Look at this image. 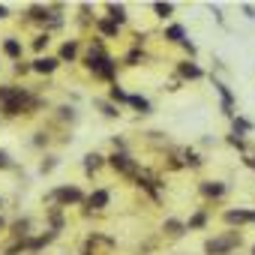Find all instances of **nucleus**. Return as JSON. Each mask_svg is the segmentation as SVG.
<instances>
[{"label":"nucleus","instance_id":"f257e3e1","mask_svg":"<svg viewBox=\"0 0 255 255\" xmlns=\"http://www.w3.org/2000/svg\"><path fill=\"white\" fill-rule=\"evenodd\" d=\"M237 243H240V237H237V234H225V237H216V240H207V246H204V249H207L210 255H222V252H228V249H234Z\"/></svg>","mask_w":255,"mask_h":255},{"label":"nucleus","instance_id":"f03ea898","mask_svg":"<svg viewBox=\"0 0 255 255\" xmlns=\"http://www.w3.org/2000/svg\"><path fill=\"white\" fill-rule=\"evenodd\" d=\"M225 222L228 225H243V222H255V210H228L225 213Z\"/></svg>","mask_w":255,"mask_h":255},{"label":"nucleus","instance_id":"7ed1b4c3","mask_svg":"<svg viewBox=\"0 0 255 255\" xmlns=\"http://www.w3.org/2000/svg\"><path fill=\"white\" fill-rule=\"evenodd\" d=\"M108 201H111V195H108V189H96L90 198H87V204L93 207V210H102V207H108Z\"/></svg>","mask_w":255,"mask_h":255},{"label":"nucleus","instance_id":"20e7f679","mask_svg":"<svg viewBox=\"0 0 255 255\" xmlns=\"http://www.w3.org/2000/svg\"><path fill=\"white\" fill-rule=\"evenodd\" d=\"M57 198L63 204H75V201H81V192L75 186H63V189H57Z\"/></svg>","mask_w":255,"mask_h":255},{"label":"nucleus","instance_id":"39448f33","mask_svg":"<svg viewBox=\"0 0 255 255\" xmlns=\"http://www.w3.org/2000/svg\"><path fill=\"white\" fill-rule=\"evenodd\" d=\"M33 69H36V72H54V69H57V60H54V57H36V60H33Z\"/></svg>","mask_w":255,"mask_h":255},{"label":"nucleus","instance_id":"423d86ee","mask_svg":"<svg viewBox=\"0 0 255 255\" xmlns=\"http://www.w3.org/2000/svg\"><path fill=\"white\" fill-rule=\"evenodd\" d=\"M111 165H114V168H120V171H132L129 156H123V153H114V156H111Z\"/></svg>","mask_w":255,"mask_h":255},{"label":"nucleus","instance_id":"0eeeda50","mask_svg":"<svg viewBox=\"0 0 255 255\" xmlns=\"http://www.w3.org/2000/svg\"><path fill=\"white\" fill-rule=\"evenodd\" d=\"M3 51H6V57H21V42L18 39H6L3 42Z\"/></svg>","mask_w":255,"mask_h":255},{"label":"nucleus","instance_id":"6e6552de","mask_svg":"<svg viewBox=\"0 0 255 255\" xmlns=\"http://www.w3.org/2000/svg\"><path fill=\"white\" fill-rule=\"evenodd\" d=\"M201 189H204V195H210V198H219V195H225V186H222V183H213V180H210V183H204Z\"/></svg>","mask_w":255,"mask_h":255},{"label":"nucleus","instance_id":"1a4fd4ad","mask_svg":"<svg viewBox=\"0 0 255 255\" xmlns=\"http://www.w3.org/2000/svg\"><path fill=\"white\" fill-rule=\"evenodd\" d=\"M183 36H186V33H183L180 24H171V27L165 30V39H171V42H183Z\"/></svg>","mask_w":255,"mask_h":255},{"label":"nucleus","instance_id":"9d476101","mask_svg":"<svg viewBox=\"0 0 255 255\" xmlns=\"http://www.w3.org/2000/svg\"><path fill=\"white\" fill-rule=\"evenodd\" d=\"M126 102H129L132 108H138L141 114H144V111H150V102H147L144 96H129V99H126Z\"/></svg>","mask_w":255,"mask_h":255},{"label":"nucleus","instance_id":"9b49d317","mask_svg":"<svg viewBox=\"0 0 255 255\" xmlns=\"http://www.w3.org/2000/svg\"><path fill=\"white\" fill-rule=\"evenodd\" d=\"M180 75H186V78H201V69H198L195 63H180Z\"/></svg>","mask_w":255,"mask_h":255},{"label":"nucleus","instance_id":"f8f14e48","mask_svg":"<svg viewBox=\"0 0 255 255\" xmlns=\"http://www.w3.org/2000/svg\"><path fill=\"white\" fill-rule=\"evenodd\" d=\"M108 12H111V21H114V24L126 21V9H123V6H114V3H111V6H108Z\"/></svg>","mask_w":255,"mask_h":255},{"label":"nucleus","instance_id":"ddd939ff","mask_svg":"<svg viewBox=\"0 0 255 255\" xmlns=\"http://www.w3.org/2000/svg\"><path fill=\"white\" fill-rule=\"evenodd\" d=\"M84 165H87V171H96V168L102 165V156H99V153H87V156H84Z\"/></svg>","mask_w":255,"mask_h":255},{"label":"nucleus","instance_id":"4468645a","mask_svg":"<svg viewBox=\"0 0 255 255\" xmlns=\"http://www.w3.org/2000/svg\"><path fill=\"white\" fill-rule=\"evenodd\" d=\"M99 33L102 36H117V24L114 21H99Z\"/></svg>","mask_w":255,"mask_h":255},{"label":"nucleus","instance_id":"2eb2a0df","mask_svg":"<svg viewBox=\"0 0 255 255\" xmlns=\"http://www.w3.org/2000/svg\"><path fill=\"white\" fill-rule=\"evenodd\" d=\"M75 51H78V45H75V42H66V45L60 48V57H63V60H72Z\"/></svg>","mask_w":255,"mask_h":255},{"label":"nucleus","instance_id":"dca6fc26","mask_svg":"<svg viewBox=\"0 0 255 255\" xmlns=\"http://www.w3.org/2000/svg\"><path fill=\"white\" fill-rule=\"evenodd\" d=\"M216 90L222 93V105H225V111H228V108H231V93H228V87H225V84H216Z\"/></svg>","mask_w":255,"mask_h":255},{"label":"nucleus","instance_id":"f3484780","mask_svg":"<svg viewBox=\"0 0 255 255\" xmlns=\"http://www.w3.org/2000/svg\"><path fill=\"white\" fill-rule=\"evenodd\" d=\"M153 9H156V15H162V18H165V15H171V12H174V6H171V3H156V6H153Z\"/></svg>","mask_w":255,"mask_h":255},{"label":"nucleus","instance_id":"a211bd4d","mask_svg":"<svg viewBox=\"0 0 255 255\" xmlns=\"http://www.w3.org/2000/svg\"><path fill=\"white\" fill-rule=\"evenodd\" d=\"M111 99H117V102H126V99H129V96H126L120 87H111Z\"/></svg>","mask_w":255,"mask_h":255},{"label":"nucleus","instance_id":"6ab92c4d","mask_svg":"<svg viewBox=\"0 0 255 255\" xmlns=\"http://www.w3.org/2000/svg\"><path fill=\"white\" fill-rule=\"evenodd\" d=\"M204 225V213H195L192 219H189V228H201Z\"/></svg>","mask_w":255,"mask_h":255},{"label":"nucleus","instance_id":"aec40b11","mask_svg":"<svg viewBox=\"0 0 255 255\" xmlns=\"http://www.w3.org/2000/svg\"><path fill=\"white\" fill-rule=\"evenodd\" d=\"M45 45H48V36H36V42H33V48H36V51H42Z\"/></svg>","mask_w":255,"mask_h":255},{"label":"nucleus","instance_id":"412c9836","mask_svg":"<svg viewBox=\"0 0 255 255\" xmlns=\"http://www.w3.org/2000/svg\"><path fill=\"white\" fill-rule=\"evenodd\" d=\"M12 162H9V153L6 150H0V168H9Z\"/></svg>","mask_w":255,"mask_h":255},{"label":"nucleus","instance_id":"4be33fe9","mask_svg":"<svg viewBox=\"0 0 255 255\" xmlns=\"http://www.w3.org/2000/svg\"><path fill=\"white\" fill-rule=\"evenodd\" d=\"M243 12H246V18H255V6H243Z\"/></svg>","mask_w":255,"mask_h":255},{"label":"nucleus","instance_id":"5701e85b","mask_svg":"<svg viewBox=\"0 0 255 255\" xmlns=\"http://www.w3.org/2000/svg\"><path fill=\"white\" fill-rule=\"evenodd\" d=\"M6 15H9V9H6V6H0V18H6Z\"/></svg>","mask_w":255,"mask_h":255},{"label":"nucleus","instance_id":"b1692460","mask_svg":"<svg viewBox=\"0 0 255 255\" xmlns=\"http://www.w3.org/2000/svg\"><path fill=\"white\" fill-rule=\"evenodd\" d=\"M0 228H3V216H0Z\"/></svg>","mask_w":255,"mask_h":255},{"label":"nucleus","instance_id":"393cba45","mask_svg":"<svg viewBox=\"0 0 255 255\" xmlns=\"http://www.w3.org/2000/svg\"><path fill=\"white\" fill-rule=\"evenodd\" d=\"M0 207H3V198H0Z\"/></svg>","mask_w":255,"mask_h":255},{"label":"nucleus","instance_id":"a878e982","mask_svg":"<svg viewBox=\"0 0 255 255\" xmlns=\"http://www.w3.org/2000/svg\"><path fill=\"white\" fill-rule=\"evenodd\" d=\"M252 255H255V246H252Z\"/></svg>","mask_w":255,"mask_h":255},{"label":"nucleus","instance_id":"bb28decb","mask_svg":"<svg viewBox=\"0 0 255 255\" xmlns=\"http://www.w3.org/2000/svg\"><path fill=\"white\" fill-rule=\"evenodd\" d=\"M252 165H255V162H252Z\"/></svg>","mask_w":255,"mask_h":255}]
</instances>
